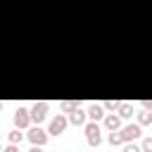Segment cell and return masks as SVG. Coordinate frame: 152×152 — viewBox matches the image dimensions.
Instances as JSON below:
<instances>
[{"label":"cell","instance_id":"2","mask_svg":"<svg viewBox=\"0 0 152 152\" xmlns=\"http://www.w3.org/2000/svg\"><path fill=\"white\" fill-rule=\"evenodd\" d=\"M28 112H31V121L40 126V124L45 121V116H48V102H45V100H40V102H33Z\"/></svg>","mask_w":152,"mask_h":152},{"label":"cell","instance_id":"10","mask_svg":"<svg viewBox=\"0 0 152 152\" xmlns=\"http://www.w3.org/2000/svg\"><path fill=\"white\" fill-rule=\"evenodd\" d=\"M116 114H119L121 119H128V116H133V104H128V102H119V107H116Z\"/></svg>","mask_w":152,"mask_h":152},{"label":"cell","instance_id":"1","mask_svg":"<svg viewBox=\"0 0 152 152\" xmlns=\"http://www.w3.org/2000/svg\"><path fill=\"white\" fill-rule=\"evenodd\" d=\"M83 131H86V142L90 145V147H97L100 142H102V128L97 126V121H88L86 126H83Z\"/></svg>","mask_w":152,"mask_h":152},{"label":"cell","instance_id":"13","mask_svg":"<svg viewBox=\"0 0 152 152\" xmlns=\"http://www.w3.org/2000/svg\"><path fill=\"white\" fill-rule=\"evenodd\" d=\"M138 124H140V126H147V124H152V112L142 109V112L138 114Z\"/></svg>","mask_w":152,"mask_h":152},{"label":"cell","instance_id":"5","mask_svg":"<svg viewBox=\"0 0 152 152\" xmlns=\"http://www.w3.org/2000/svg\"><path fill=\"white\" fill-rule=\"evenodd\" d=\"M119 131H121V138H124V142H131V140L140 138V133H142V126H140V124H128V126H124V128H119Z\"/></svg>","mask_w":152,"mask_h":152},{"label":"cell","instance_id":"11","mask_svg":"<svg viewBox=\"0 0 152 152\" xmlns=\"http://www.w3.org/2000/svg\"><path fill=\"white\" fill-rule=\"evenodd\" d=\"M107 140H109V145H124V138H121V131H109V135H107Z\"/></svg>","mask_w":152,"mask_h":152},{"label":"cell","instance_id":"18","mask_svg":"<svg viewBox=\"0 0 152 152\" xmlns=\"http://www.w3.org/2000/svg\"><path fill=\"white\" fill-rule=\"evenodd\" d=\"M140 104H142V109L152 112V100H140Z\"/></svg>","mask_w":152,"mask_h":152},{"label":"cell","instance_id":"16","mask_svg":"<svg viewBox=\"0 0 152 152\" xmlns=\"http://www.w3.org/2000/svg\"><path fill=\"white\" fill-rule=\"evenodd\" d=\"M102 107H104V112H114L119 107V102L116 100H107V102H102Z\"/></svg>","mask_w":152,"mask_h":152},{"label":"cell","instance_id":"15","mask_svg":"<svg viewBox=\"0 0 152 152\" xmlns=\"http://www.w3.org/2000/svg\"><path fill=\"white\" fill-rule=\"evenodd\" d=\"M124 152H142V147L131 140V142H124Z\"/></svg>","mask_w":152,"mask_h":152},{"label":"cell","instance_id":"8","mask_svg":"<svg viewBox=\"0 0 152 152\" xmlns=\"http://www.w3.org/2000/svg\"><path fill=\"white\" fill-rule=\"evenodd\" d=\"M102 121H104V128H107V131H119V128H121V116H119V114L107 112Z\"/></svg>","mask_w":152,"mask_h":152},{"label":"cell","instance_id":"21","mask_svg":"<svg viewBox=\"0 0 152 152\" xmlns=\"http://www.w3.org/2000/svg\"><path fill=\"white\" fill-rule=\"evenodd\" d=\"M0 109H2V102H0Z\"/></svg>","mask_w":152,"mask_h":152},{"label":"cell","instance_id":"6","mask_svg":"<svg viewBox=\"0 0 152 152\" xmlns=\"http://www.w3.org/2000/svg\"><path fill=\"white\" fill-rule=\"evenodd\" d=\"M33 121H31V112L26 109V107H19L17 112H14V126L17 128H26V126H31Z\"/></svg>","mask_w":152,"mask_h":152},{"label":"cell","instance_id":"22","mask_svg":"<svg viewBox=\"0 0 152 152\" xmlns=\"http://www.w3.org/2000/svg\"><path fill=\"white\" fill-rule=\"evenodd\" d=\"M0 152H2V147H0Z\"/></svg>","mask_w":152,"mask_h":152},{"label":"cell","instance_id":"19","mask_svg":"<svg viewBox=\"0 0 152 152\" xmlns=\"http://www.w3.org/2000/svg\"><path fill=\"white\" fill-rule=\"evenodd\" d=\"M2 152H19V147H17V145H12V142H10V145H7V147H5V150H2Z\"/></svg>","mask_w":152,"mask_h":152},{"label":"cell","instance_id":"9","mask_svg":"<svg viewBox=\"0 0 152 152\" xmlns=\"http://www.w3.org/2000/svg\"><path fill=\"white\" fill-rule=\"evenodd\" d=\"M86 112H88V119H90V121H100V119H104V107H102V104H95V102H93Z\"/></svg>","mask_w":152,"mask_h":152},{"label":"cell","instance_id":"7","mask_svg":"<svg viewBox=\"0 0 152 152\" xmlns=\"http://www.w3.org/2000/svg\"><path fill=\"white\" fill-rule=\"evenodd\" d=\"M69 124H74V126H86V124H88V112H83L81 107L71 109V112H69Z\"/></svg>","mask_w":152,"mask_h":152},{"label":"cell","instance_id":"3","mask_svg":"<svg viewBox=\"0 0 152 152\" xmlns=\"http://www.w3.org/2000/svg\"><path fill=\"white\" fill-rule=\"evenodd\" d=\"M66 124H69V119H66L64 114H57V116L50 121L48 133H50V135H59V133H64V131H66Z\"/></svg>","mask_w":152,"mask_h":152},{"label":"cell","instance_id":"4","mask_svg":"<svg viewBox=\"0 0 152 152\" xmlns=\"http://www.w3.org/2000/svg\"><path fill=\"white\" fill-rule=\"evenodd\" d=\"M48 135H50V133H48L45 128H40V126H33V128H31V131L26 133V138H28V140H31L33 145H40V147H43V145L48 142Z\"/></svg>","mask_w":152,"mask_h":152},{"label":"cell","instance_id":"20","mask_svg":"<svg viewBox=\"0 0 152 152\" xmlns=\"http://www.w3.org/2000/svg\"><path fill=\"white\" fill-rule=\"evenodd\" d=\"M28 152H43V150H40V145H33V147H31Z\"/></svg>","mask_w":152,"mask_h":152},{"label":"cell","instance_id":"14","mask_svg":"<svg viewBox=\"0 0 152 152\" xmlns=\"http://www.w3.org/2000/svg\"><path fill=\"white\" fill-rule=\"evenodd\" d=\"M76 107H81V100H64V102H62V109H64V112H71V109H76Z\"/></svg>","mask_w":152,"mask_h":152},{"label":"cell","instance_id":"17","mask_svg":"<svg viewBox=\"0 0 152 152\" xmlns=\"http://www.w3.org/2000/svg\"><path fill=\"white\" fill-rule=\"evenodd\" d=\"M140 147H142V152H152V138H145L140 142Z\"/></svg>","mask_w":152,"mask_h":152},{"label":"cell","instance_id":"12","mask_svg":"<svg viewBox=\"0 0 152 152\" xmlns=\"http://www.w3.org/2000/svg\"><path fill=\"white\" fill-rule=\"evenodd\" d=\"M24 140V133H21V128H14V131H10V142L12 145H19Z\"/></svg>","mask_w":152,"mask_h":152}]
</instances>
